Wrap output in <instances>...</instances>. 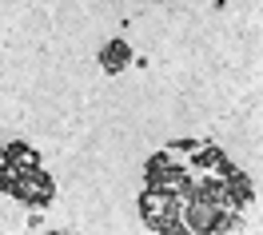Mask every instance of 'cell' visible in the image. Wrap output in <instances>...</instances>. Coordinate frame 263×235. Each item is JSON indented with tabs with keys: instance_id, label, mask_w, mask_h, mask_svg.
<instances>
[{
	"instance_id": "3",
	"label": "cell",
	"mask_w": 263,
	"mask_h": 235,
	"mask_svg": "<svg viewBox=\"0 0 263 235\" xmlns=\"http://www.w3.org/2000/svg\"><path fill=\"white\" fill-rule=\"evenodd\" d=\"M128 60H132V48L124 44V40H112V44H108V52H104V64L112 68V72H120Z\"/></svg>"
},
{
	"instance_id": "2",
	"label": "cell",
	"mask_w": 263,
	"mask_h": 235,
	"mask_svg": "<svg viewBox=\"0 0 263 235\" xmlns=\"http://www.w3.org/2000/svg\"><path fill=\"white\" fill-rule=\"evenodd\" d=\"M8 191L16 195L20 203H32V207H44V203L52 200V180L44 175L40 168H28V171H20L16 180L8 184Z\"/></svg>"
},
{
	"instance_id": "1",
	"label": "cell",
	"mask_w": 263,
	"mask_h": 235,
	"mask_svg": "<svg viewBox=\"0 0 263 235\" xmlns=\"http://www.w3.org/2000/svg\"><path fill=\"white\" fill-rule=\"evenodd\" d=\"M180 195H172L164 187H148L144 200H140V211H144V223L156 227V231H176L180 227Z\"/></svg>"
}]
</instances>
